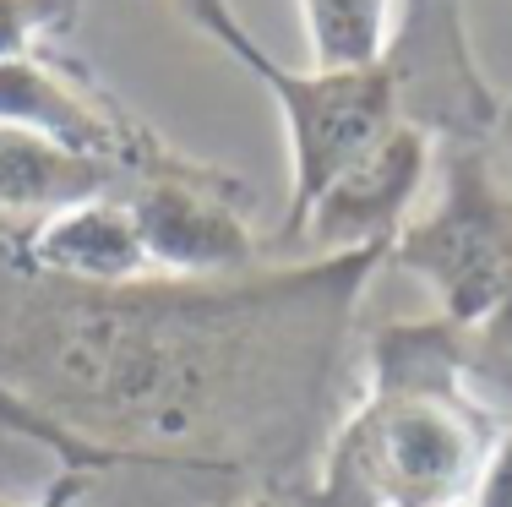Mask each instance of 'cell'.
Listing matches in <instances>:
<instances>
[{"mask_svg": "<svg viewBox=\"0 0 512 507\" xmlns=\"http://www.w3.org/2000/svg\"><path fill=\"white\" fill-rule=\"evenodd\" d=\"M382 251L224 279L66 284L0 224V388L115 469L300 486L333 437L349 328Z\"/></svg>", "mask_w": 512, "mask_h": 507, "instance_id": "1", "label": "cell"}, {"mask_svg": "<svg viewBox=\"0 0 512 507\" xmlns=\"http://www.w3.org/2000/svg\"><path fill=\"white\" fill-rule=\"evenodd\" d=\"M507 420L474 388L463 333L442 317L387 322L365 344V388L333 420L289 507H474Z\"/></svg>", "mask_w": 512, "mask_h": 507, "instance_id": "2", "label": "cell"}, {"mask_svg": "<svg viewBox=\"0 0 512 507\" xmlns=\"http://www.w3.org/2000/svg\"><path fill=\"white\" fill-rule=\"evenodd\" d=\"M387 268L420 279L463 333L512 317V180L491 142L436 153V197L387 246Z\"/></svg>", "mask_w": 512, "mask_h": 507, "instance_id": "3", "label": "cell"}, {"mask_svg": "<svg viewBox=\"0 0 512 507\" xmlns=\"http://www.w3.org/2000/svg\"><path fill=\"white\" fill-rule=\"evenodd\" d=\"M371 66L393 93L398 126L420 131L436 153L491 142L502 99L474 55L469 0H398Z\"/></svg>", "mask_w": 512, "mask_h": 507, "instance_id": "4", "label": "cell"}, {"mask_svg": "<svg viewBox=\"0 0 512 507\" xmlns=\"http://www.w3.org/2000/svg\"><path fill=\"white\" fill-rule=\"evenodd\" d=\"M262 88L273 99L278 120H284V148H289V191H284V213H278L273 235H267V251H289L311 213V202L371 142H382L398 126V110L376 66H344V71L306 66L300 71V66L273 60Z\"/></svg>", "mask_w": 512, "mask_h": 507, "instance_id": "5", "label": "cell"}, {"mask_svg": "<svg viewBox=\"0 0 512 507\" xmlns=\"http://www.w3.org/2000/svg\"><path fill=\"white\" fill-rule=\"evenodd\" d=\"M0 120L28 126L55 137L60 148L104 164L120 175V191L137 180H164L180 175L197 159L164 142L158 131L120 99L109 82L88 71V60L71 50H44L33 60H6L0 66Z\"/></svg>", "mask_w": 512, "mask_h": 507, "instance_id": "6", "label": "cell"}, {"mask_svg": "<svg viewBox=\"0 0 512 507\" xmlns=\"http://www.w3.org/2000/svg\"><path fill=\"white\" fill-rule=\"evenodd\" d=\"M148 246L153 273L164 279H224L267 257V235L256 229L251 186L218 164H191L164 180H137L120 191Z\"/></svg>", "mask_w": 512, "mask_h": 507, "instance_id": "7", "label": "cell"}, {"mask_svg": "<svg viewBox=\"0 0 512 507\" xmlns=\"http://www.w3.org/2000/svg\"><path fill=\"white\" fill-rule=\"evenodd\" d=\"M431 175H436V148L420 131L393 126L311 202V213L289 251H306V257L382 251L387 257V246L414 219V202H420Z\"/></svg>", "mask_w": 512, "mask_h": 507, "instance_id": "8", "label": "cell"}, {"mask_svg": "<svg viewBox=\"0 0 512 507\" xmlns=\"http://www.w3.org/2000/svg\"><path fill=\"white\" fill-rule=\"evenodd\" d=\"M17 251L28 268L50 273V279H66V284L109 289V284L153 279L148 246H142L137 219H131L120 191L88 197L66 213H50L33 229H17Z\"/></svg>", "mask_w": 512, "mask_h": 507, "instance_id": "9", "label": "cell"}, {"mask_svg": "<svg viewBox=\"0 0 512 507\" xmlns=\"http://www.w3.org/2000/svg\"><path fill=\"white\" fill-rule=\"evenodd\" d=\"M120 191V175L82 153L60 148L55 137L0 120V224L33 229L50 213H66L88 197Z\"/></svg>", "mask_w": 512, "mask_h": 507, "instance_id": "10", "label": "cell"}, {"mask_svg": "<svg viewBox=\"0 0 512 507\" xmlns=\"http://www.w3.org/2000/svg\"><path fill=\"white\" fill-rule=\"evenodd\" d=\"M295 6L311 39V66L344 71V66H371L382 55L398 0H295Z\"/></svg>", "mask_w": 512, "mask_h": 507, "instance_id": "11", "label": "cell"}, {"mask_svg": "<svg viewBox=\"0 0 512 507\" xmlns=\"http://www.w3.org/2000/svg\"><path fill=\"white\" fill-rule=\"evenodd\" d=\"M82 0H0V66L66 50L77 33Z\"/></svg>", "mask_w": 512, "mask_h": 507, "instance_id": "12", "label": "cell"}, {"mask_svg": "<svg viewBox=\"0 0 512 507\" xmlns=\"http://www.w3.org/2000/svg\"><path fill=\"white\" fill-rule=\"evenodd\" d=\"M180 11H186V17L197 22L202 39H213L218 50H224L240 71H246V77L262 82L267 66L278 60V55H267L262 44H256V33L246 28V17L235 11V0H180Z\"/></svg>", "mask_w": 512, "mask_h": 507, "instance_id": "13", "label": "cell"}, {"mask_svg": "<svg viewBox=\"0 0 512 507\" xmlns=\"http://www.w3.org/2000/svg\"><path fill=\"white\" fill-rule=\"evenodd\" d=\"M474 507H512V426H507V437L496 442V458H491V469H485V480H480Z\"/></svg>", "mask_w": 512, "mask_h": 507, "instance_id": "14", "label": "cell"}, {"mask_svg": "<svg viewBox=\"0 0 512 507\" xmlns=\"http://www.w3.org/2000/svg\"><path fill=\"white\" fill-rule=\"evenodd\" d=\"M491 153L502 159L507 180H512V99H502V115H496V131H491Z\"/></svg>", "mask_w": 512, "mask_h": 507, "instance_id": "15", "label": "cell"}, {"mask_svg": "<svg viewBox=\"0 0 512 507\" xmlns=\"http://www.w3.org/2000/svg\"><path fill=\"white\" fill-rule=\"evenodd\" d=\"M229 507H289L284 497H273V491H246V497H235Z\"/></svg>", "mask_w": 512, "mask_h": 507, "instance_id": "16", "label": "cell"}]
</instances>
